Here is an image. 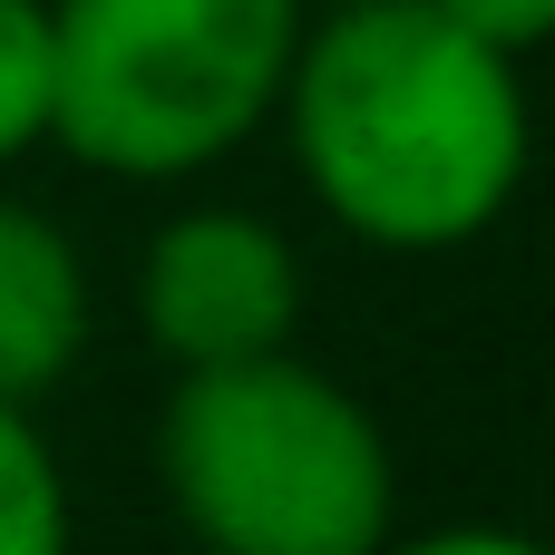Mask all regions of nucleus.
<instances>
[{"mask_svg": "<svg viewBox=\"0 0 555 555\" xmlns=\"http://www.w3.org/2000/svg\"><path fill=\"white\" fill-rule=\"evenodd\" d=\"M302 49V0H49V137L98 176L166 185L234 156Z\"/></svg>", "mask_w": 555, "mask_h": 555, "instance_id": "nucleus-3", "label": "nucleus"}, {"mask_svg": "<svg viewBox=\"0 0 555 555\" xmlns=\"http://www.w3.org/2000/svg\"><path fill=\"white\" fill-rule=\"evenodd\" d=\"M429 10L459 20L468 39H488V49H507V59H527V49L555 29V0H429Z\"/></svg>", "mask_w": 555, "mask_h": 555, "instance_id": "nucleus-8", "label": "nucleus"}, {"mask_svg": "<svg viewBox=\"0 0 555 555\" xmlns=\"http://www.w3.org/2000/svg\"><path fill=\"white\" fill-rule=\"evenodd\" d=\"M273 117L322 215L380 254L478 244L527 176L517 59L429 0H341L302 20Z\"/></svg>", "mask_w": 555, "mask_h": 555, "instance_id": "nucleus-1", "label": "nucleus"}, {"mask_svg": "<svg viewBox=\"0 0 555 555\" xmlns=\"http://www.w3.org/2000/svg\"><path fill=\"white\" fill-rule=\"evenodd\" d=\"M137 322L176 371L293 351L302 254L283 244V224H263L244 205H195V215L156 224L146 263H137Z\"/></svg>", "mask_w": 555, "mask_h": 555, "instance_id": "nucleus-4", "label": "nucleus"}, {"mask_svg": "<svg viewBox=\"0 0 555 555\" xmlns=\"http://www.w3.org/2000/svg\"><path fill=\"white\" fill-rule=\"evenodd\" d=\"M380 555H546L517 527H439V537H390Z\"/></svg>", "mask_w": 555, "mask_h": 555, "instance_id": "nucleus-9", "label": "nucleus"}, {"mask_svg": "<svg viewBox=\"0 0 555 555\" xmlns=\"http://www.w3.org/2000/svg\"><path fill=\"white\" fill-rule=\"evenodd\" d=\"M302 10H312V0H302ZM322 10H341V0H322Z\"/></svg>", "mask_w": 555, "mask_h": 555, "instance_id": "nucleus-10", "label": "nucleus"}, {"mask_svg": "<svg viewBox=\"0 0 555 555\" xmlns=\"http://www.w3.org/2000/svg\"><path fill=\"white\" fill-rule=\"evenodd\" d=\"M0 555H68V478L29 410L0 400Z\"/></svg>", "mask_w": 555, "mask_h": 555, "instance_id": "nucleus-6", "label": "nucleus"}, {"mask_svg": "<svg viewBox=\"0 0 555 555\" xmlns=\"http://www.w3.org/2000/svg\"><path fill=\"white\" fill-rule=\"evenodd\" d=\"M78 351H88V263H78V244L39 205L0 195V400L29 410L39 390L68 380Z\"/></svg>", "mask_w": 555, "mask_h": 555, "instance_id": "nucleus-5", "label": "nucleus"}, {"mask_svg": "<svg viewBox=\"0 0 555 555\" xmlns=\"http://www.w3.org/2000/svg\"><path fill=\"white\" fill-rule=\"evenodd\" d=\"M59 68H49V0H0V166L49 137Z\"/></svg>", "mask_w": 555, "mask_h": 555, "instance_id": "nucleus-7", "label": "nucleus"}, {"mask_svg": "<svg viewBox=\"0 0 555 555\" xmlns=\"http://www.w3.org/2000/svg\"><path fill=\"white\" fill-rule=\"evenodd\" d=\"M156 468L205 555H380L400 517L380 420L293 351L185 371L156 420Z\"/></svg>", "mask_w": 555, "mask_h": 555, "instance_id": "nucleus-2", "label": "nucleus"}]
</instances>
